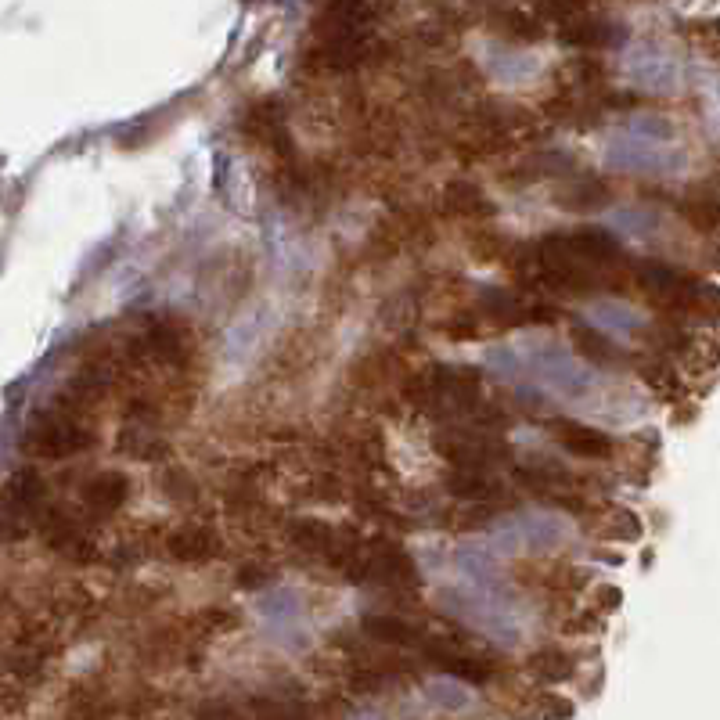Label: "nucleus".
<instances>
[{"instance_id":"4","label":"nucleus","mask_w":720,"mask_h":720,"mask_svg":"<svg viewBox=\"0 0 720 720\" xmlns=\"http://www.w3.org/2000/svg\"><path fill=\"white\" fill-rule=\"evenodd\" d=\"M422 648H425V656L440 666L443 674H454V677H461V681H472V684H483L494 677V666L486 663V659L468 656V652L447 645V641H422Z\"/></svg>"},{"instance_id":"14","label":"nucleus","mask_w":720,"mask_h":720,"mask_svg":"<svg viewBox=\"0 0 720 720\" xmlns=\"http://www.w3.org/2000/svg\"><path fill=\"white\" fill-rule=\"evenodd\" d=\"M609 184L598 177L591 180H580V184H573V188L566 191V195L558 198V206L569 209V213H594V209L609 206Z\"/></svg>"},{"instance_id":"17","label":"nucleus","mask_w":720,"mask_h":720,"mask_svg":"<svg viewBox=\"0 0 720 720\" xmlns=\"http://www.w3.org/2000/svg\"><path fill=\"white\" fill-rule=\"evenodd\" d=\"M447 209L454 216H472V220H479V216H494V206H490L476 188H468V184H450Z\"/></svg>"},{"instance_id":"3","label":"nucleus","mask_w":720,"mask_h":720,"mask_svg":"<svg viewBox=\"0 0 720 720\" xmlns=\"http://www.w3.org/2000/svg\"><path fill=\"white\" fill-rule=\"evenodd\" d=\"M634 281L645 288L652 303L666 306V310H677V314H681L684 292H688V285H692L688 274L666 267V263H652V260H645V263L634 267Z\"/></svg>"},{"instance_id":"13","label":"nucleus","mask_w":720,"mask_h":720,"mask_svg":"<svg viewBox=\"0 0 720 720\" xmlns=\"http://www.w3.org/2000/svg\"><path fill=\"white\" fill-rule=\"evenodd\" d=\"M681 314H692L695 321H702V324H717L720 321V285L692 278V285L684 292Z\"/></svg>"},{"instance_id":"10","label":"nucleus","mask_w":720,"mask_h":720,"mask_svg":"<svg viewBox=\"0 0 720 720\" xmlns=\"http://www.w3.org/2000/svg\"><path fill=\"white\" fill-rule=\"evenodd\" d=\"M126 494H130L126 476H119V472H101V476H94L87 483L83 501H87L94 512H116V508H123Z\"/></svg>"},{"instance_id":"2","label":"nucleus","mask_w":720,"mask_h":720,"mask_svg":"<svg viewBox=\"0 0 720 720\" xmlns=\"http://www.w3.org/2000/svg\"><path fill=\"white\" fill-rule=\"evenodd\" d=\"M548 429L558 447L566 450V454H573V458H584V461L612 458V436L602 429H594V425L573 422V418H555Z\"/></svg>"},{"instance_id":"1","label":"nucleus","mask_w":720,"mask_h":720,"mask_svg":"<svg viewBox=\"0 0 720 720\" xmlns=\"http://www.w3.org/2000/svg\"><path fill=\"white\" fill-rule=\"evenodd\" d=\"M90 443H94V436L69 418H36L33 429L22 440V450L36 454V458H72V454L87 450Z\"/></svg>"},{"instance_id":"12","label":"nucleus","mask_w":720,"mask_h":720,"mask_svg":"<svg viewBox=\"0 0 720 720\" xmlns=\"http://www.w3.org/2000/svg\"><path fill=\"white\" fill-rule=\"evenodd\" d=\"M44 494H47V486H44V479H40V472L22 468V472H15V476L8 479L0 501H8L15 512H29V508H36V504L44 501Z\"/></svg>"},{"instance_id":"25","label":"nucleus","mask_w":720,"mask_h":720,"mask_svg":"<svg viewBox=\"0 0 720 720\" xmlns=\"http://www.w3.org/2000/svg\"><path fill=\"white\" fill-rule=\"evenodd\" d=\"M195 720H245V713L224 699H209L195 710Z\"/></svg>"},{"instance_id":"22","label":"nucleus","mask_w":720,"mask_h":720,"mask_svg":"<svg viewBox=\"0 0 720 720\" xmlns=\"http://www.w3.org/2000/svg\"><path fill=\"white\" fill-rule=\"evenodd\" d=\"M602 533L609 540H638L641 537V522L634 512H623V508H616V512L609 515V522L602 526Z\"/></svg>"},{"instance_id":"7","label":"nucleus","mask_w":720,"mask_h":720,"mask_svg":"<svg viewBox=\"0 0 720 720\" xmlns=\"http://www.w3.org/2000/svg\"><path fill=\"white\" fill-rule=\"evenodd\" d=\"M166 551H170L177 562H206L216 551V537L206 526H180L166 537Z\"/></svg>"},{"instance_id":"23","label":"nucleus","mask_w":720,"mask_h":720,"mask_svg":"<svg viewBox=\"0 0 720 720\" xmlns=\"http://www.w3.org/2000/svg\"><path fill=\"white\" fill-rule=\"evenodd\" d=\"M249 710L256 720H306V713L299 706H288V702L278 699H256Z\"/></svg>"},{"instance_id":"11","label":"nucleus","mask_w":720,"mask_h":720,"mask_svg":"<svg viewBox=\"0 0 720 720\" xmlns=\"http://www.w3.org/2000/svg\"><path fill=\"white\" fill-rule=\"evenodd\" d=\"M573 350L584 360H591V364H598V368H609V364L627 360V353H623L609 335L594 332V328H573Z\"/></svg>"},{"instance_id":"18","label":"nucleus","mask_w":720,"mask_h":720,"mask_svg":"<svg viewBox=\"0 0 720 720\" xmlns=\"http://www.w3.org/2000/svg\"><path fill=\"white\" fill-rule=\"evenodd\" d=\"M641 378H645L648 389H652L659 400H681V393H684L681 378H677V371L670 368V364H663V360L645 364V368H641Z\"/></svg>"},{"instance_id":"27","label":"nucleus","mask_w":720,"mask_h":720,"mask_svg":"<svg viewBox=\"0 0 720 720\" xmlns=\"http://www.w3.org/2000/svg\"><path fill=\"white\" fill-rule=\"evenodd\" d=\"M620 602H623L620 587H598V605H602L605 612L620 609Z\"/></svg>"},{"instance_id":"8","label":"nucleus","mask_w":720,"mask_h":720,"mask_svg":"<svg viewBox=\"0 0 720 720\" xmlns=\"http://www.w3.org/2000/svg\"><path fill=\"white\" fill-rule=\"evenodd\" d=\"M44 533H47V544H51L54 551H62V555H69V558H87L90 555L87 537H83V530L69 519V515L47 512Z\"/></svg>"},{"instance_id":"21","label":"nucleus","mask_w":720,"mask_h":720,"mask_svg":"<svg viewBox=\"0 0 720 720\" xmlns=\"http://www.w3.org/2000/svg\"><path fill=\"white\" fill-rule=\"evenodd\" d=\"M591 8V0H537V18L544 22H558V26H566L573 18H580L584 11Z\"/></svg>"},{"instance_id":"26","label":"nucleus","mask_w":720,"mask_h":720,"mask_svg":"<svg viewBox=\"0 0 720 720\" xmlns=\"http://www.w3.org/2000/svg\"><path fill=\"white\" fill-rule=\"evenodd\" d=\"M447 335L450 339H458V342H472L479 335V328H476V321H450Z\"/></svg>"},{"instance_id":"28","label":"nucleus","mask_w":720,"mask_h":720,"mask_svg":"<svg viewBox=\"0 0 720 720\" xmlns=\"http://www.w3.org/2000/svg\"><path fill=\"white\" fill-rule=\"evenodd\" d=\"M713 231H720V202H713Z\"/></svg>"},{"instance_id":"20","label":"nucleus","mask_w":720,"mask_h":720,"mask_svg":"<svg viewBox=\"0 0 720 720\" xmlns=\"http://www.w3.org/2000/svg\"><path fill=\"white\" fill-rule=\"evenodd\" d=\"M681 360L688 364V371H710L717 368L720 350L713 339H692V335H688V342L681 346Z\"/></svg>"},{"instance_id":"24","label":"nucleus","mask_w":720,"mask_h":720,"mask_svg":"<svg viewBox=\"0 0 720 720\" xmlns=\"http://www.w3.org/2000/svg\"><path fill=\"white\" fill-rule=\"evenodd\" d=\"M26 537V522L22 512H15L8 501H0V544H15V540Z\"/></svg>"},{"instance_id":"6","label":"nucleus","mask_w":720,"mask_h":720,"mask_svg":"<svg viewBox=\"0 0 720 720\" xmlns=\"http://www.w3.org/2000/svg\"><path fill=\"white\" fill-rule=\"evenodd\" d=\"M620 40V33L609 26V22H598V18H573L566 26L558 29V44L562 47H576V51H594V47H609Z\"/></svg>"},{"instance_id":"15","label":"nucleus","mask_w":720,"mask_h":720,"mask_svg":"<svg viewBox=\"0 0 720 720\" xmlns=\"http://www.w3.org/2000/svg\"><path fill=\"white\" fill-rule=\"evenodd\" d=\"M494 29L515 44H537L544 40V22L537 15H526V11H497L494 15Z\"/></svg>"},{"instance_id":"19","label":"nucleus","mask_w":720,"mask_h":720,"mask_svg":"<svg viewBox=\"0 0 720 720\" xmlns=\"http://www.w3.org/2000/svg\"><path fill=\"white\" fill-rule=\"evenodd\" d=\"M530 670L540 681H566V677H573V659L558 648H544V652L530 656Z\"/></svg>"},{"instance_id":"29","label":"nucleus","mask_w":720,"mask_h":720,"mask_svg":"<svg viewBox=\"0 0 720 720\" xmlns=\"http://www.w3.org/2000/svg\"><path fill=\"white\" fill-rule=\"evenodd\" d=\"M717 270H720V256H717Z\"/></svg>"},{"instance_id":"9","label":"nucleus","mask_w":720,"mask_h":720,"mask_svg":"<svg viewBox=\"0 0 720 720\" xmlns=\"http://www.w3.org/2000/svg\"><path fill=\"white\" fill-rule=\"evenodd\" d=\"M364 634L375 641H382V645H418L422 641V634H418V627L407 620H400V616H386V612H375V616H364Z\"/></svg>"},{"instance_id":"16","label":"nucleus","mask_w":720,"mask_h":720,"mask_svg":"<svg viewBox=\"0 0 720 720\" xmlns=\"http://www.w3.org/2000/svg\"><path fill=\"white\" fill-rule=\"evenodd\" d=\"M447 490L461 501H490V497L501 494V483L483 476V468H461L458 476H450Z\"/></svg>"},{"instance_id":"5","label":"nucleus","mask_w":720,"mask_h":720,"mask_svg":"<svg viewBox=\"0 0 720 720\" xmlns=\"http://www.w3.org/2000/svg\"><path fill=\"white\" fill-rule=\"evenodd\" d=\"M443 458L458 461L461 468H483V465H494V461H504L508 458V447L497 440H483V436H476V440H465V436H454L450 443H440Z\"/></svg>"}]
</instances>
